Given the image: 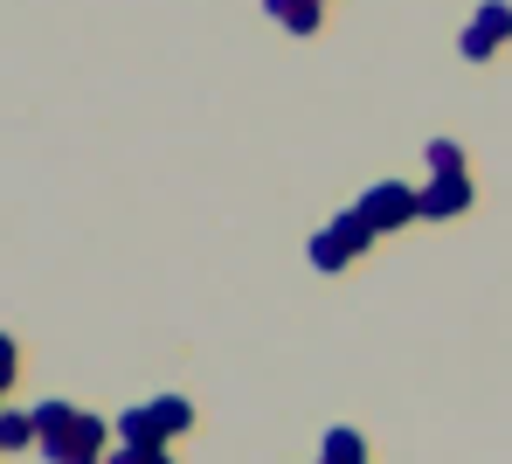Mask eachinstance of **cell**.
Instances as JSON below:
<instances>
[{
    "instance_id": "cell-1",
    "label": "cell",
    "mask_w": 512,
    "mask_h": 464,
    "mask_svg": "<svg viewBox=\"0 0 512 464\" xmlns=\"http://www.w3.org/2000/svg\"><path fill=\"white\" fill-rule=\"evenodd\" d=\"M506 35H512V7L492 0V7H478V21H471V35H464V56H492Z\"/></svg>"
},
{
    "instance_id": "cell-2",
    "label": "cell",
    "mask_w": 512,
    "mask_h": 464,
    "mask_svg": "<svg viewBox=\"0 0 512 464\" xmlns=\"http://www.w3.org/2000/svg\"><path fill=\"white\" fill-rule=\"evenodd\" d=\"M416 208H423V194H409V187H374V201H367L360 215H367L374 229H395V222L416 215Z\"/></svg>"
},
{
    "instance_id": "cell-3",
    "label": "cell",
    "mask_w": 512,
    "mask_h": 464,
    "mask_svg": "<svg viewBox=\"0 0 512 464\" xmlns=\"http://www.w3.org/2000/svg\"><path fill=\"white\" fill-rule=\"evenodd\" d=\"M464 201H471V181H464V174H436L429 194H423V215H457Z\"/></svg>"
},
{
    "instance_id": "cell-4",
    "label": "cell",
    "mask_w": 512,
    "mask_h": 464,
    "mask_svg": "<svg viewBox=\"0 0 512 464\" xmlns=\"http://www.w3.org/2000/svg\"><path fill=\"white\" fill-rule=\"evenodd\" d=\"M263 7H270L277 21H291L298 35H312V28H319V0H263Z\"/></svg>"
}]
</instances>
